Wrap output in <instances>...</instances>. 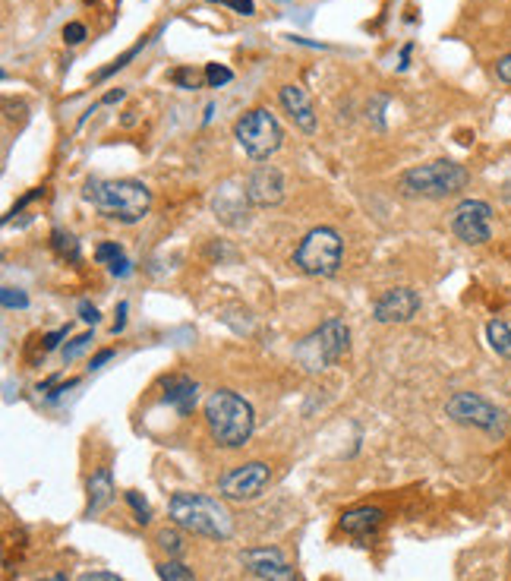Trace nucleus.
<instances>
[{
  "instance_id": "1",
  "label": "nucleus",
  "mask_w": 511,
  "mask_h": 581,
  "mask_svg": "<svg viewBox=\"0 0 511 581\" xmlns=\"http://www.w3.org/2000/svg\"><path fill=\"white\" fill-rule=\"evenodd\" d=\"M168 515L174 519V525L181 531H190L196 538H209V540H231L234 534V519L228 512V506L215 496L206 493H181L171 496L168 502Z\"/></svg>"
},
{
  "instance_id": "2",
  "label": "nucleus",
  "mask_w": 511,
  "mask_h": 581,
  "mask_svg": "<svg viewBox=\"0 0 511 581\" xmlns=\"http://www.w3.org/2000/svg\"><path fill=\"white\" fill-rule=\"evenodd\" d=\"M206 424L215 445L221 449H244L253 436V408L246 398H240L231 389H218L206 398Z\"/></svg>"
},
{
  "instance_id": "3",
  "label": "nucleus",
  "mask_w": 511,
  "mask_h": 581,
  "mask_svg": "<svg viewBox=\"0 0 511 581\" xmlns=\"http://www.w3.org/2000/svg\"><path fill=\"white\" fill-rule=\"evenodd\" d=\"M82 196L105 219L124 221V225L143 221L152 209V190L139 181H88Z\"/></svg>"
},
{
  "instance_id": "4",
  "label": "nucleus",
  "mask_w": 511,
  "mask_h": 581,
  "mask_svg": "<svg viewBox=\"0 0 511 581\" xmlns=\"http://www.w3.org/2000/svg\"><path fill=\"white\" fill-rule=\"evenodd\" d=\"M470 183V171L458 162L449 158H439V162H426L417 168L404 171L398 181L401 193L404 196H420V200H445V196L461 193Z\"/></svg>"
},
{
  "instance_id": "5",
  "label": "nucleus",
  "mask_w": 511,
  "mask_h": 581,
  "mask_svg": "<svg viewBox=\"0 0 511 581\" xmlns=\"http://www.w3.org/2000/svg\"><path fill=\"white\" fill-rule=\"evenodd\" d=\"M344 259V240L335 228H312L303 234V240L293 250V266L310 278H331L338 276Z\"/></svg>"
},
{
  "instance_id": "6",
  "label": "nucleus",
  "mask_w": 511,
  "mask_h": 581,
  "mask_svg": "<svg viewBox=\"0 0 511 581\" xmlns=\"http://www.w3.org/2000/svg\"><path fill=\"white\" fill-rule=\"evenodd\" d=\"M348 348H350V329L341 319L331 316L297 344L293 357H297V363L306 373H319V370L341 361V357L348 354Z\"/></svg>"
},
{
  "instance_id": "7",
  "label": "nucleus",
  "mask_w": 511,
  "mask_h": 581,
  "mask_svg": "<svg viewBox=\"0 0 511 581\" xmlns=\"http://www.w3.org/2000/svg\"><path fill=\"white\" fill-rule=\"evenodd\" d=\"M234 136H237L240 149L246 152V158L268 162V158L281 149L284 130H281V124L274 120V114L268 111V108H253V111H246L244 117L234 124Z\"/></svg>"
},
{
  "instance_id": "8",
  "label": "nucleus",
  "mask_w": 511,
  "mask_h": 581,
  "mask_svg": "<svg viewBox=\"0 0 511 581\" xmlns=\"http://www.w3.org/2000/svg\"><path fill=\"white\" fill-rule=\"evenodd\" d=\"M445 414H449L455 424L477 426V430L483 433H496V436L506 433V414L477 392H455L445 401Z\"/></svg>"
},
{
  "instance_id": "9",
  "label": "nucleus",
  "mask_w": 511,
  "mask_h": 581,
  "mask_svg": "<svg viewBox=\"0 0 511 581\" xmlns=\"http://www.w3.org/2000/svg\"><path fill=\"white\" fill-rule=\"evenodd\" d=\"M268 481H272V471L265 462H246L231 468L225 477L218 481V493L231 502H253L265 493Z\"/></svg>"
},
{
  "instance_id": "10",
  "label": "nucleus",
  "mask_w": 511,
  "mask_h": 581,
  "mask_svg": "<svg viewBox=\"0 0 511 581\" xmlns=\"http://www.w3.org/2000/svg\"><path fill=\"white\" fill-rule=\"evenodd\" d=\"M451 231L458 240L470 247H480L493 238V206L483 200H464L451 212Z\"/></svg>"
},
{
  "instance_id": "11",
  "label": "nucleus",
  "mask_w": 511,
  "mask_h": 581,
  "mask_svg": "<svg viewBox=\"0 0 511 581\" xmlns=\"http://www.w3.org/2000/svg\"><path fill=\"white\" fill-rule=\"evenodd\" d=\"M240 563L262 581H297L291 563L284 559V553L278 547H256V550L240 553Z\"/></svg>"
},
{
  "instance_id": "12",
  "label": "nucleus",
  "mask_w": 511,
  "mask_h": 581,
  "mask_svg": "<svg viewBox=\"0 0 511 581\" xmlns=\"http://www.w3.org/2000/svg\"><path fill=\"white\" fill-rule=\"evenodd\" d=\"M244 190H246V196H250L253 206H259V209L278 206V202L284 200V177H281V171L272 168V164H259V168L250 171Z\"/></svg>"
},
{
  "instance_id": "13",
  "label": "nucleus",
  "mask_w": 511,
  "mask_h": 581,
  "mask_svg": "<svg viewBox=\"0 0 511 581\" xmlns=\"http://www.w3.org/2000/svg\"><path fill=\"white\" fill-rule=\"evenodd\" d=\"M420 313V294L413 288H388L376 300L373 316L379 323H411Z\"/></svg>"
},
{
  "instance_id": "14",
  "label": "nucleus",
  "mask_w": 511,
  "mask_h": 581,
  "mask_svg": "<svg viewBox=\"0 0 511 581\" xmlns=\"http://www.w3.org/2000/svg\"><path fill=\"white\" fill-rule=\"evenodd\" d=\"M278 98L287 117L293 120V127H300L303 133H316V108H312V98L306 95L303 86H281Z\"/></svg>"
},
{
  "instance_id": "15",
  "label": "nucleus",
  "mask_w": 511,
  "mask_h": 581,
  "mask_svg": "<svg viewBox=\"0 0 511 581\" xmlns=\"http://www.w3.org/2000/svg\"><path fill=\"white\" fill-rule=\"evenodd\" d=\"M250 206L253 202L250 196H246V190H234V187H221L212 200L215 215L231 228H240L250 221Z\"/></svg>"
},
{
  "instance_id": "16",
  "label": "nucleus",
  "mask_w": 511,
  "mask_h": 581,
  "mask_svg": "<svg viewBox=\"0 0 511 581\" xmlns=\"http://www.w3.org/2000/svg\"><path fill=\"white\" fill-rule=\"evenodd\" d=\"M382 521H386V512H382L379 506H354L341 515L338 525H341V531L350 534V538H369V534L379 531Z\"/></svg>"
},
{
  "instance_id": "17",
  "label": "nucleus",
  "mask_w": 511,
  "mask_h": 581,
  "mask_svg": "<svg viewBox=\"0 0 511 581\" xmlns=\"http://www.w3.org/2000/svg\"><path fill=\"white\" fill-rule=\"evenodd\" d=\"M196 398H200V386H196L190 376L174 373L164 380V401H168L171 408H177L181 414H193Z\"/></svg>"
},
{
  "instance_id": "18",
  "label": "nucleus",
  "mask_w": 511,
  "mask_h": 581,
  "mask_svg": "<svg viewBox=\"0 0 511 581\" xmlns=\"http://www.w3.org/2000/svg\"><path fill=\"white\" fill-rule=\"evenodd\" d=\"M88 490V506H86V519H95L101 515L107 506L114 502V481H111V471L107 468H98L86 483Z\"/></svg>"
},
{
  "instance_id": "19",
  "label": "nucleus",
  "mask_w": 511,
  "mask_h": 581,
  "mask_svg": "<svg viewBox=\"0 0 511 581\" xmlns=\"http://www.w3.org/2000/svg\"><path fill=\"white\" fill-rule=\"evenodd\" d=\"M95 259H98L101 266H107V272H111L114 278H126L133 272V266H130V259H126L124 247L114 244V240H107V244L95 247Z\"/></svg>"
},
{
  "instance_id": "20",
  "label": "nucleus",
  "mask_w": 511,
  "mask_h": 581,
  "mask_svg": "<svg viewBox=\"0 0 511 581\" xmlns=\"http://www.w3.org/2000/svg\"><path fill=\"white\" fill-rule=\"evenodd\" d=\"M487 338H489V348H493L496 354L511 361V325L506 323V319H489Z\"/></svg>"
},
{
  "instance_id": "21",
  "label": "nucleus",
  "mask_w": 511,
  "mask_h": 581,
  "mask_svg": "<svg viewBox=\"0 0 511 581\" xmlns=\"http://www.w3.org/2000/svg\"><path fill=\"white\" fill-rule=\"evenodd\" d=\"M51 247H54L57 257L67 259V263H79L82 250H79V240H76V234L63 231V228H54V231H51Z\"/></svg>"
},
{
  "instance_id": "22",
  "label": "nucleus",
  "mask_w": 511,
  "mask_h": 581,
  "mask_svg": "<svg viewBox=\"0 0 511 581\" xmlns=\"http://www.w3.org/2000/svg\"><path fill=\"white\" fill-rule=\"evenodd\" d=\"M171 82H174L177 89H187V92H196V89L209 86V82H206V70H193V67L171 70Z\"/></svg>"
},
{
  "instance_id": "23",
  "label": "nucleus",
  "mask_w": 511,
  "mask_h": 581,
  "mask_svg": "<svg viewBox=\"0 0 511 581\" xmlns=\"http://www.w3.org/2000/svg\"><path fill=\"white\" fill-rule=\"evenodd\" d=\"M155 544L162 547L164 553H168V559H177V557H183V534L181 531H174V528H164V531H158V538H155Z\"/></svg>"
},
{
  "instance_id": "24",
  "label": "nucleus",
  "mask_w": 511,
  "mask_h": 581,
  "mask_svg": "<svg viewBox=\"0 0 511 581\" xmlns=\"http://www.w3.org/2000/svg\"><path fill=\"white\" fill-rule=\"evenodd\" d=\"M143 48H145V38H139V42H136V44H133V48H130V51H124V54H120V57H117V61H111V63H107V67H105V70H98V73H95V76H92V80H95V82H101V80H107V76H111V73H117V70H124V67H126V63H130V61H133V57H136V54H139V51H143Z\"/></svg>"
},
{
  "instance_id": "25",
  "label": "nucleus",
  "mask_w": 511,
  "mask_h": 581,
  "mask_svg": "<svg viewBox=\"0 0 511 581\" xmlns=\"http://www.w3.org/2000/svg\"><path fill=\"white\" fill-rule=\"evenodd\" d=\"M158 578L162 581H196L193 572L187 569L183 563H177V559H168V563H158Z\"/></svg>"
},
{
  "instance_id": "26",
  "label": "nucleus",
  "mask_w": 511,
  "mask_h": 581,
  "mask_svg": "<svg viewBox=\"0 0 511 581\" xmlns=\"http://www.w3.org/2000/svg\"><path fill=\"white\" fill-rule=\"evenodd\" d=\"M92 342H95L92 332H82V335H76L73 342H70L67 348H63V363H73L76 357H82L88 348H92Z\"/></svg>"
},
{
  "instance_id": "27",
  "label": "nucleus",
  "mask_w": 511,
  "mask_h": 581,
  "mask_svg": "<svg viewBox=\"0 0 511 581\" xmlns=\"http://www.w3.org/2000/svg\"><path fill=\"white\" fill-rule=\"evenodd\" d=\"M126 502H130V509H133V515H136L139 525H149V521H152V506L145 502V496L136 493V490H126Z\"/></svg>"
},
{
  "instance_id": "28",
  "label": "nucleus",
  "mask_w": 511,
  "mask_h": 581,
  "mask_svg": "<svg viewBox=\"0 0 511 581\" xmlns=\"http://www.w3.org/2000/svg\"><path fill=\"white\" fill-rule=\"evenodd\" d=\"M234 80V73L228 67H221V63H206V82L212 89H218V86H228V82Z\"/></svg>"
},
{
  "instance_id": "29",
  "label": "nucleus",
  "mask_w": 511,
  "mask_h": 581,
  "mask_svg": "<svg viewBox=\"0 0 511 581\" xmlns=\"http://www.w3.org/2000/svg\"><path fill=\"white\" fill-rule=\"evenodd\" d=\"M0 300H4V310H13V306H16V310H25V306H29V297H25L19 288H4L0 291Z\"/></svg>"
},
{
  "instance_id": "30",
  "label": "nucleus",
  "mask_w": 511,
  "mask_h": 581,
  "mask_svg": "<svg viewBox=\"0 0 511 581\" xmlns=\"http://www.w3.org/2000/svg\"><path fill=\"white\" fill-rule=\"evenodd\" d=\"M86 35H88V32H86V25H82V23H67V25H63V42H67V44L86 42Z\"/></svg>"
},
{
  "instance_id": "31",
  "label": "nucleus",
  "mask_w": 511,
  "mask_h": 581,
  "mask_svg": "<svg viewBox=\"0 0 511 581\" xmlns=\"http://www.w3.org/2000/svg\"><path fill=\"white\" fill-rule=\"evenodd\" d=\"M67 335H70V329H57V332H51V335H44V338H42V342H44V344H42V354H51V351H54L57 344H60Z\"/></svg>"
},
{
  "instance_id": "32",
  "label": "nucleus",
  "mask_w": 511,
  "mask_h": 581,
  "mask_svg": "<svg viewBox=\"0 0 511 581\" xmlns=\"http://www.w3.org/2000/svg\"><path fill=\"white\" fill-rule=\"evenodd\" d=\"M228 6H231L234 13H240V16H253L256 13V4L253 0H225Z\"/></svg>"
},
{
  "instance_id": "33",
  "label": "nucleus",
  "mask_w": 511,
  "mask_h": 581,
  "mask_svg": "<svg viewBox=\"0 0 511 581\" xmlns=\"http://www.w3.org/2000/svg\"><path fill=\"white\" fill-rule=\"evenodd\" d=\"M496 76L511 86V54H506V57H499V61H496Z\"/></svg>"
},
{
  "instance_id": "34",
  "label": "nucleus",
  "mask_w": 511,
  "mask_h": 581,
  "mask_svg": "<svg viewBox=\"0 0 511 581\" xmlns=\"http://www.w3.org/2000/svg\"><path fill=\"white\" fill-rule=\"evenodd\" d=\"M79 319H86V323H92V325H95L101 316H98V310H95V306L88 304V300H82V304H79Z\"/></svg>"
},
{
  "instance_id": "35",
  "label": "nucleus",
  "mask_w": 511,
  "mask_h": 581,
  "mask_svg": "<svg viewBox=\"0 0 511 581\" xmlns=\"http://www.w3.org/2000/svg\"><path fill=\"white\" fill-rule=\"evenodd\" d=\"M79 581H124V578H117L114 572H82Z\"/></svg>"
},
{
  "instance_id": "36",
  "label": "nucleus",
  "mask_w": 511,
  "mask_h": 581,
  "mask_svg": "<svg viewBox=\"0 0 511 581\" xmlns=\"http://www.w3.org/2000/svg\"><path fill=\"white\" fill-rule=\"evenodd\" d=\"M42 193H44V190H32V193H25V196H23V200H19V202H16V206H13V209H10V215H16V212H19V209H23V206H29V202H32V200H38V196H42Z\"/></svg>"
},
{
  "instance_id": "37",
  "label": "nucleus",
  "mask_w": 511,
  "mask_h": 581,
  "mask_svg": "<svg viewBox=\"0 0 511 581\" xmlns=\"http://www.w3.org/2000/svg\"><path fill=\"white\" fill-rule=\"evenodd\" d=\"M126 310H130V306H126V300H124V304H117V323H114V335H117V332H124Z\"/></svg>"
},
{
  "instance_id": "38",
  "label": "nucleus",
  "mask_w": 511,
  "mask_h": 581,
  "mask_svg": "<svg viewBox=\"0 0 511 581\" xmlns=\"http://www.w3.org/2000/svg\"><path fill=\"white\" fill-rule=\"evenodd\" d=\"M114 357V351L111 348H105V351H98V354H95V361H92V370H98V367H105L107 361H111Z\"/></svg>"
},
{
  "instance_id": "39",
  "label": "nucleus",
  "mask_w": 511,
  "mask_h": 581,
  "mask_svg": "<svg viewBox=\"0 0 511 581\" xmlns=\"http://www.w3.org/2000/svg\"><path fill=\"white\" fill-rule=\"evenodd\" d=\"M124 95H126L124 89H114V92H107L105 98H101V105H114V101H120V98H124Z\"/></svg>"
},
{
  "instance_id": "40",
  "label": "nucleus",
  "mask_w": 511,
  "mask_h": 581,
  "mask_svg": "<svg viewBox=\"0 0 511 581\" xmlns=\"http://www.w3.org/2000/svg\"><path fill=\"white\" fill-rule=\"evenodd\" d=\"M42 581H67V576H63V572H57V576H51V578H42Z\"/></svg>"
},
{
  "instance_id": "41",
  "label": "nucleus",
  "mask_w": 511,
  "mask_h": 581,
  "mask_svg": "<svg viewBox=\"0 0 511 581\" xmlns=\"http://www.w3.org/2000/svg\"><path fill=\"white\" fill-rule=\"evenodd\" d=\"M209 4H221V0H209Z\"/></svg>"
}]
</instances>
